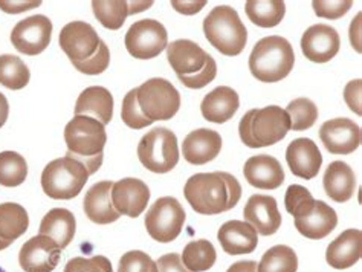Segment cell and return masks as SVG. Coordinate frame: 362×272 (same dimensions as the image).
I'll use <instances>...</instances> for the list:
<instances>
[{
	"label": "cell",
	"instance_id": "d590c367",
	"mask_svg": "<svg viewBox=\"0 0 362 272\" xmlns=\"http://www.w3.org/2000/svg\"><path fill=\"white\" fill-rule=\"evenodd\" d=\"M28 176V164L22 155L17 152L0 153V185L14 189L22 185Z\"/></svg>",
	"mask_w": 362,
	"mask_h": 272
},
{
	"label": "cell",
	"instance_id": "f1b7e54d",
	"mask_svg": "<svg viewBox=\"0 0 362 272\" xmlns=\"http://www.w3.org/2000/svg\"><path fill=\"white\" fill-rule=\"evenodd\" d=\"M77 223L74 214L66 208H54L47 213L40 223V236L52 239L62 249L68 248L74 240Z\"/></svg>",
	"mask_w": 362,
	"mask_h": 272
},
{
	"label": "cell",
	"instance_id": "2e32d148",
	"mask_svg": "<svg viewBox=\"0 0 362 272\" xmlns=\"http://www.w3.org/2000/svg\"><path fill=\"white\" fill-rule=\"evenodd\" d=\"M112 203L119 214L139 218L146 211L150 201V189L146 182L135 177H126L112 187Z\"/></svg>",
	"mask_w": 362,
	"mask_h": 272
},
{
	"label": "cell",
	"instance_id": "ffe728a7",
	"mask_svg": "<svg viewBox=\"0 0 362 272\" xmlns=\"http://www.w3.org/2000/svg\"><path fill=\"white\" fill-rule=\"evenodd\" d=\"M222 150V138L216 130L197 129L188 134L182 143L185 161L193 165H204L214 161Z\"/></svg>",
	"mask_w": 362,
	"mask_h": 272
},
{
	"label": "cell",
	"instance_id": "1f68e13d",
	"mask_svg": "<svg viewBox=\"0 0 362 272\" xmlns=\"http://www.w3.org/2000/svg\"><path fill=\"white\" fill-rule=\"evenodd\" d=\"M184 266L192 272H204L211 269L217 260L216 249L211 242L205 239L189 242L184 248L182 256H180Z\"/></svg>",
	"mask_w": 362,
	"mask_h": 272
},
{
	"label": "cell",
	"instance_id": "5bb4252c",
	"mask_svg": "<svg viewBox=\"0 0 362 272\" xmlns=\"http://www.w3.org/2000/svg\"><path fill=\"white\" fill-rule=\"evenodd\" d=\"M341 39L335 28L318 23L308 28L301 37L304 57L313 63H327L339 52Z\"/></svg>",
	"mask_w": 362,
	"mask_h": 272
},
{
	"label": "cell",
	"instance_id": "ac0fdd59",
	"mask_svg": "<svg viewBox=\"0 0 362 272\" xmlns=\"http://www.w3.org/2000/svg\"><path fill=\"white\" fill-rule=\"evenodd\" d=\"M286 161L295 176L309 181L320 173L322 156L312 139L298 138L293 139L286 150Z\"/></svg>",
	"mask_w": 362,
	"mask_h": 272
},
{
	"label": "cell",
	"instance_id": "e0dca14e",
	"mask_svg": "<svg viewBox=\"0 0 362 272\" xmlns=\"http://www.w3.org/2000/svg\"><path fill=\"white\" fill-rule=\"evenodd\" d=\"M243 218L260 236H272L281 227V214L272 196H251L245 205Z\"/></svg>",
	"mask_w": 362,
	"mask_h": 272
},
{
	"label": "cell",
	"instance_id": "9c48e42d",
	"mask_svg": "<svg viewBox=\"0 0 362 272\" xmlns=\"http://www.w3.org/2000/svg\"><path fill=\"white\" fill-rule=\"evenodd\" d=\"M185 219V210L177 199L160 198L150 206L144 223L151 239L159 243H170L177 239Z\"/></svg>",
	"mask_w": 362,
	"mask_h": 272
},
{
	"label": "cell",
	"instance_id": "bcb514c9",
	"mask_svg": "<svg viewBox=\"0 0 362 272\" xmlns=\"http://www.w3.org/2000/svg\"><path fill=\"white\" fill-rule=\"evenodd\" d=\"M158 272H192L188 271L179 254H165L158 260Z\"/></svg>",
	"mask_w": 362,
	"mask_h": 272
},
{
	"label": "cell",
	"instance_id": "83f0119b",
	"mask_svg": "<svg viewBox=\"0 0 362 272\" xmlns=\"http://www.w3.org/2000/svg\"><path fill=\"white\" fill-rule=\"evenodd\" d=\"M324 190L332 201L347 202L355 194L356 177L351 168L342 161H333L327 167L322 179Z\"/></svg>",
	"mask_w": 362,
	"mask_h": 272
},
{
	"label": "cell",
	"instance_id": "f907efd6",
	"mask_svg": "<svg viewBox=\"0 0 362 272\" xmlns=\"http://www.w3.org/2000/svg\"><path fill=\"white\" fill-rule=\"evenodd\" d=\"M359 23H361V14H358L356 18H354V22H351V25H350V42H351V46H354L358 54H361Z\"/></svg>",
	"mask_w": 362,
	"mask_h": 272
},
{
	"label": "cell",
	"instance_id": "9f6ffc18",
	"mask_svg": "<svg viewBox=\"0 0 362 272\" xmlns=\"http://www.w3.org/2000/svg\"><path fill=\"white\" fill-rule=\"evenodd\" d=\"M0 272H6V271H5V269H2V268H0Z\"/></svg>",
	"mask_w": 362,
	"mask_h": 272
},
{
	"label": "cell",
	"instance_id": "7dc6e473",
	"mask_svg": "<svg viewBox=\"0 0 362 272\" xmlns=\"http://www.w3.org/2000/svg\"><path fill=\"white\" fill-rule=\"evenodd\" d=\"M43 2L40 0H30V2H8V0H0V9L6 14H21L25 11H30V9L39 8Z\"/></svg>",
	"mask_w": 362,
	"mask_h": 272
},
{
	"label": "cell",
	"instance_id": "e575fe53",
	"mask_svg": "<svg viewBox=\"0 0 362 272\" xmlns=\"http://www.w3.org/2000/svg\"><path fill=\"white\" fill-rule=\"evenodd\" d=\"M93 14L97 20L107 30L118 31L126 23V18L129 17V6L127 2L122 0H93L92 2Z\"/></svg>",
	"mask_w": 362,
	"mask_h": 272
},
{
	"label": "cell",
	"instance_id": "d6a6232c",
	"mask_svg": "<svg viewBox=\"0 0 362 272\" xmlns=\"http://www.w3.org/2000/svg\"><path fill=\"white\" fill-rule=\"evenodd\" d=\"M31 72L17 55H0V84L6 89L21 90L28 86Z\"/></svg>",
	"mask_w": 362,
	"mask_h": 272
},
{
	"label": "cell",
	"instance_id": "8992f818",
	"mask_svg": "<svg viewBox=\"0 0 362 272\" xmlns=\"http://www.w3.org/2000/svg\"><path fill=\"white\" fill-rule=\"evenodd\" d=\"M184 194L192 208L199 214L214 215L228 211L230 191L221 172L192 176L184 187Z\"/></svg>",
	"mask_w": 362,
	"mask_h": 272
},
{
	"label": "cell",
	"instance_id": "4dcf8cb0",
	"mask_svg": "<svg viewBox=\"0 0 362 272\" xmlns=\"http://www.w3.org/2000/svg\"><path fill=\"white\" fill-rule=\"evenodd\" d=\"M245 9L250 20L260 28L279 26L286 14L283 0H247Z\"/></svg>",
	"mask_w": 362,
	"mask_h": 272
},
{
	"label": "cell",
	"instance_id": "ee69618b",
	"mask_svg": "<svg viewBox=\"0 0 362 272\" xmlns=\"http://www.w3.org/2000/svg\"><path fill=\"white\" fill-rule=\"evenodd\" d=\"M354 5L351 0H344V2H324V0H313L312 8L318 17H326L330 20H337L349 13V9Z\"/></svg>",
	"mask_w": 362,
	"mask_h": 272
},
{
	"label": "cell",
	"instance_id": "836d02e7",
	"mask_svg": "<svg viewBox=\"0 0 362 272\" xmlns=\"http://www.w3.org/2000/svg\"><path fill=\"white\" fill-rule=\"evenodd\" d=\"M298 257L295 251L286 245L272 247L264 252L257 272H297Z\"/></svg>",
	"mask_w": 362,
	"mask_h": 272
},
{
	"label": "cell",
	"instance_id": "11a10c76",
	"mask_svg": "<svg viewBox=\"0 0 362 272\" xmlns=\"http://www.w3.org/2000/svg\"><path fill=\"white\" fill-rule=\"evenodd\" d=\"M9 245H11V242H8V240H4V239H0V251H4V249H6Z\"/></svg>",
	"mask_w": 362,
	"mask_h": 272
},
{
	"label": "cell",
	"instance_id": "f6af8a7d",
	"mask_svg": "<svg viewBox=\"0 0 362 272\" xmlns=\"http://www.w3.org/2000/svg\"><path fill=\"white\" fill-rule=\"evenodd\" d=\"M361 93H362V81L359 78L351 80L344 89V100L347 102V106L350 107L351 112H355L358 117L362 115Z\"/></svg>",
	"mask_w": 362,
	"mask_h": 272
},
{
	"label": "cell",
	"instance_id": "ba28073f",
	"mask_svg": "<svg viewBox=\"0 0 362 272\" xmlns=\"http://www.w3.org/2000/svg\"><path fill=\"white\" fill-rule=\"evenodd\" d=\"M138 105L150 121H168L180 107V95L168 80L151 78L136 89Z\"/></svg>",
	"mask_w": 362,
	"mask_h": 272
},
{
	"label": "cell",
	"instance_id": "277c9868",
	"mask_svg": "<svg viewBox=\"0 0 362 272\" xmlns=\"http://www.w3.org/2000/svg\"><path fill=\"white\" fill-rule=\"evenodd\" d=\"M206 40L228 57L243 52L247 43V31L233 6H216L204 20Z\"/></svg>",
	"mask_w": 362,
	"mask_h": 272
},
{
	"label": "cell",
	"instance_id": "7402d4cb",
	"mask_svg": "<svg viewBox=\"0 0 362 272\" xmlns=\"http://www.w3.org/2000/svg\"><path fill=\"white\" fill-rule=\"evenodd\" d=\"M243 175L247 184L255 189L275 190L284 182L281 164L269 155H259L247 159L243 167Z\"/></svg>",
	"mask_w": 362,
	"mask_h": 272
},
{
	"label": "cell",
	"instance_id": "681fc988",
	"mask_svg": "<svg viewBox=\"0 0 362 272\" xmlns=\"http://www.w3.org/2000/svg\"><path fill=\"white\" fill-rule=\"evenodd\" d=\"M206 5V0H192V2H179V0H173L171 6H173L177 13L184 16H193L199 11H202Z\"/></svg>",
	"mask_w": 362,
	"mask_h": 272
},
{
	"label": "cell",
	"instance_id": "cb8c5ba5",
	"mask_svg": "<svg viewBox=\"0 0 362 272\" xmlns=\"http://www.w3.org/2000/svg\"><path fill=\"white\" fill-rule=\"evenodd\" d=\"M362 232L359 230H346L327 247L326 260L333 269H349L361 260Z\"/></svg>",
	"mask_w": 362,
	"mask_h": 272
},
{
	"label": "cell",
	"instance_id": "30bf717a",
	"mask_svg": "<svg viewBox=\"0 0 362 272\" xmlns=\"http://www.w3.org/2000/svg\"><path fill=\"white\" fill-rule=\"evenodd\" d=\"M168 34L165 26L153 18L133 23L126 34V48L132 57L150 60L167 49Z\"/></svg>",
	"mask_w": 362,
	"mask_h": 272
},
{
	"label": "cell",
	"instance_id": "4316f807",
	"mask_svg": "<svg viewBox=\"0 0 362 272\" xmlns=\"http://www.w3.org/2000/svg\"><path fill=\"white\" fill-rule=\"evenodd\" d=\"M75 115L95 118L103 126H107L113 118V97L110 90L101 86H92L83 90L75 105Z\"/></svg>",
	"mask_w": 362,
	"mask_h": 272
},
{
	"label": "cell",
	"instance_id": "74e56055",
	"mask_svg": "<svg viewBox=\"0 0 362 272\" xmlns=\"http://www.w3.org/2000/svg\"><path fill=\"white\" fill-rule=\"evenodd\" d=\"M284 205L288 213L293 215V219H301L313 210L315 199H313V196L306 187L291 185L284 196Z\"/></svg>",
	"mask_w": 362,
	"mask_h": 272
},
{
	"label": "cell",
	"instance_id": "f35d334b",
	"mask_svg": "<svg viewBox=\"0 0 362 272\" xmlns=\"http://www.w3.org/2000/svg\"><path fill=\"white\" fill-rule=\"evenodd\" d=\"M121 118L124 121V124L129 126L130 129H144L147 126L153 124V121H150L138 105V98H136V89H132L126 97L122 100V109H121Z\"/></svg>",
	"mask_w": 362,
	"mask_h": 272
},
{
	"label": "cell",
	"instance_id": "9a60e30c",
	"mask_svg": "<svg viewBox=\"0 0 362 272\" xmlns=\"http://www.w3.org/2000/svg\"><path fill=\"white\" fill-rule=\"evenodd\" d=\"M320 138L333 155H350L361 146V127L349 118L326 121L320 129Z\"/></svg>",
	"mask_w": 362,
	"mask_h": 272
},
{
	"label": "cell",
	"instance_id": "8fae6325",
	"mask_svg": "<svg viewBox=\"0 0 362 272\" xmlns=\"http://www.w3.org/2000/svg\"><path fill=\"white\" fill-rule=\"evenodd\" d=\"M52 22L46 16H31L18 22L11 31V43L25 55H39L51 43Z\"/></svg>",
	"mask_w": 362,
	"mask_h": 272
},
{
	"label": "cell",
	"instance_id": "d4e9b609",
	"mask_svg": "<svg viewBox=\"0 0 362 272\" xmlns=\"http://www.w3.org/2000/svg\"><path fill=\"white\" fill-rule=\"evenodd\" d=\"M240 100L237 92L228 86H218L205 95L201 112L206 121L214 124H223L230 121L239 110Z\"/></svg>",
	"mask_w": 362,
	"mask_h": 272
},
{
	"label": "cell",
	"instance_id": "44dd1931",
	"mask_svg": "<svg viewBox=\"0 0 362 272\" xmlns=\"http://www.w3.org/2000/svg\"><path fill=\"white\" fill-rule=\"evenodd\" d=\"M217 239L226 254H251L259 245V234L252 225L242 220L225 222L217 232Z\"/></svg>",
	"mask_w": 362,
	"mask_h": 272
},
{
	"label": "cell",
	"instance_id": "5b68a950",
	"mask_svg": "<svg viewBox=\"0 0 362 272\" xmlns=\"http://www.w3.org/2000/svg\"><path fill=\"white\" fill-rule=\"evenodd\" d=\"M89 179L86 167L72 158H59L45 167L42 189L47 198L69 201L77 198Z\"/></svg>",
	"mask_w": 362,
	"mask_h": 272
},
{
	"label": "cell",
	"instance_id": "7a4b0ae2",
	"mask_svg": "<svg viewBox=\"0 0 362 272\" xmlns=\"http://www.w3.org/2000/svg\"><path fill=\"white\" fill-rule=\"evenodd\" d=\"M291 130V119L280 106H268L246 112L239 124L242 143L250 148L269 147L280 143Z\"/></svg>",
	"mask_w": 362,
	"mask_h": 272
},
{
	"label": "cell",
	"instance_id": "3957f363",
	"mask_svg": "<svg viewBox=\"0 0 362 272\" xmlns=\"http://www.w3.org/2000/svg\"><path fill=\"white\" fill-rule=\"evenodd\" d=\"M295 64L292 45L280 35L264 37L255 43L250 57V71L263 83H277L288 77Z\"/></svg>",
	"mask_w": 362,
	"mask_h": 272
},
{
	"label": "cell",
	"instance_id": "d6986e66",
	"mask_svg": "<svg viewBox=\"0 0 362 272\" xmlns=\"http://www.w3.org/2000/svg\"><path fill=\"white\" fill-rule=\"evenodd\" d=\"M209 54L192 40H175L167 46V59L177 77H189L201 72Z\"/></svg>",
	"mask_w": 362,
	"mask_h": 272
},
{
	"label": "cell",
	"instance_id": "816d5d0a",
	"mask_svg": "<svg viewBox=\"0 0 362 272\" xmlns=\"http://www.w3.org/2000/svg\"><path fill=\"white\" fill-rule=\"evenodd\" d=\"M226 272H257V264L254 260H242L231 265Z\"/></svg>",
	"mask_w": 362,
	"mask_h": 272
},
{
	"label": "cell",
	"instance_id": "c3c4849f",
	"mask_svg": "<svg viewBox=\"0 0 362 272\" xmlns=\"http://www.w3.org/2000/svg\"><path fill=\"white\" fill-rule=\"evenodd\" d=\"M221 175L228 185V191H230V203H228V211H230L237 203H239L242 198V187H240V182L237 181L233 175L226 172H221Z\"/></svg>",
	"mask_w": 362,
	"mask_h": 272
},
{
	"label": "cell",
	"instance_id": "b9f144b4",
	"mask_svg": "<svg viewBox=\"0 0 362 272\" xmlns=\"http://www.w3.org/2000/svg\"><path fill=\"white\" fill-rule=\"evenodd\" d=\"M109 63H110L109 48L106 43L101 42L100 48L93 57H90L88 61H84V63L74 64V68L86 75H100L109 68Z\"/></svg>",
	"mask_w": 362,
	"mask_h": 272
},
{
	"label": "cell",
	"instance_id": "52a82bcc",
	"mask_svg": "<svg viewBox=\"0 0 362 272\" xmlns=\"http://www.w3.org/2000/svg\"><path fill=\"white\" fill-rule=\"evenodd\" d=\"M138 158L148 172L164 175L179 162L177 138L165 127L151 129L139 141Z\"/></svg>",
	"mask_w": 362,
	"mask_h": 272
},
{
	"label": "cell",
	"instance_id": "ab89813d",
	"mask_svg": "<svg viewBox=\"0 0 362 272\" xmlns=\"http://www.w3.org/2000/svg\"><path fill=\"white\" fill-rule=\"evenodd\" d=\"M118 272H158V265L146 252L129 251L121 257Z\"/></svg>",
	"mask_w": 362,
	"mask_h": 272
},
{
	"label": "cell",
	"instance_id": "7c38bea8",
	"mask_svg": "<svg viewBox=\"0 0 362 272\" xmlns=\"http://www.w3.org/2000/svg\"><path fill=\"white\" fill-rule=\"evenodd\" d=\"M103 40L95 28L86 22H71L60 32V48L68 55L72 64L88 61L97 54Z\"/></svg>",
	"mask_w": 362,
	"mask_h": 272
},
{
	"label": "cell",
	"instance_id": "f5cc1de1",
	"mask_svg": "<svg viewBox=\"0 0 362 272\" xmlns=\"http://www.w3.org/2000/svg\"><path fill=\"white\" fill-rule=\"evenodd\" d=\"M9 115V105H8V100L4 95V93H0V129H2L6 123Z\"/></svg>",
	"mask_w": 362,
	"mask_h": 272
},
{
	"label": "cell",
	"instance_id": "db71d44e",
	"mask_svg": "<svg viewBox=\"0 0 362 272\" xmlns=\"http://www.w3.org/2000/svg\"><path fill=\"white\" fill-rule=\"evenodd\" d=\"M129 6V16L130 14H138L144 9H148L153 6V2H127Z\"/></svg>",
	"mask_w": 362,
	"mask_h": 272
},
{
	"label": "cell",
	"instance_id": "60d3db41",
	"mask_svg": "<svg viewBox=\"0 0 362 272\" xmlns=\"http://www.w3.org/2000/svg\"><path fill=\"white\" fill-rule=\"evenodd\" d=\"M64 272H113L107 257L95 256L90 259L74 257L64 266Z\"/></svg>",
	"mask_w": 362,
	"mask_h": 272
},
{
	"label": "cell",
	"instance_id": "6da1fadb",
	"mask_svg": "<svg viewBox=\"0 0 362 272\" xmlns=\"http://www.w3.org/2000/svg\"><path fill=\"white\" fill-rule=\"evenodd\" d=\"M68 146L66 156L81 162L89 176L97 173L103 165V150L107 143L106 126L90 117L75 115L64 129Z\"/></svg>",
	"mask_w": 362,
	"mask_h": 272
},
{
	"label": "cell",
	"instance_id": "8d00e7d4",
	"mask_svg": "<svg viewBox=\"0 0 362 272\" xmlns=\"http://www.w3.org/2000/svg\"><path fill=\"white\" fill-rule=\"evenodd\" d=\"M291 119V130H308L318 119V107L309 98H297L289 102V106L284 109Z\"/></svg>",
	"mask_w": 362,
	"mask_h": 272
},
{
	"label": "cell",
	"instance_id": "603a6c76",
	"mask_svg": "<svg viewBox=\"0 0 362 272\" xmlns=\"http://www.w3.org/2000/svg\"><path fill=\"white\" fill-rule=\"evenodd\" d=\"M112 181L93 184L83 201V208L88 219L98 225H109L119 219V213L112 203Z\"/></svg>",
	"mask_w": 362,
	"mask_h": 272
},
{
	"label": "cell",
	"instance_id": "4fadbf2b",
	"mask_svg": "<svg viewBox=\"0 0 362 272\" xmlns=\"http://www.w3.org/2000/svg\"><path fill=\"white\" fill-rule=\"evenodd\" d=\"M62 248L46 236L28 240L18 252V264L25 272H52L60 261Z\"/></svg>",
	"mask_w": 362,
	"mask_h": 272
},
{
	"label": "cell",
	"instance_id": "7bdbcfd3",
	"mask_svg": "<svg viewBox=\"0 0 362 272\" xmlns=\"http://www.w3.org/2000/svg\"><path fill=\"white\" fill-rule=\"evenodd\" d=\"M216 75H217V63L211 55H209L205 68L201 72H197L196 75H189V77H177V78L188 89H202L208 86L211 81H214Z\"/></svg>",
	"mask_w": 362,
	"mask_h": 272
},
{
	"label": "cell",
	"instance_id": "484cf974",
	"mask_svg": "<svg viewBox=\"0 0 362 272\" xmlns=\"http://www.w3.org/2000/svg\"><path fill=\"white\" fill-rule=\"evenodd\" d=\"M337 211L322 201H315L313 210L308 215H304L301 219H295V228L298 230L301 236L313 240L327 237L337 228Z\"/></svg>",
	"mask_w": 362,
	"mask_h": 272
},
{
	"label": "cell",
	"instance_id": "f546056e",
	"mask_svg": "<svg viewBox=\"0 0 362 272\" xmlns=\"http://www.w3.org/2000/svg\"><path fill=\"white\" fill-rule=\"evenodd\" d=\"M30 227V215L22 205L14 202L0 203V239L14 242Z\"/></svg>",
	"mask_w": 362,
	"mask_h": 272
}]
</instances>
